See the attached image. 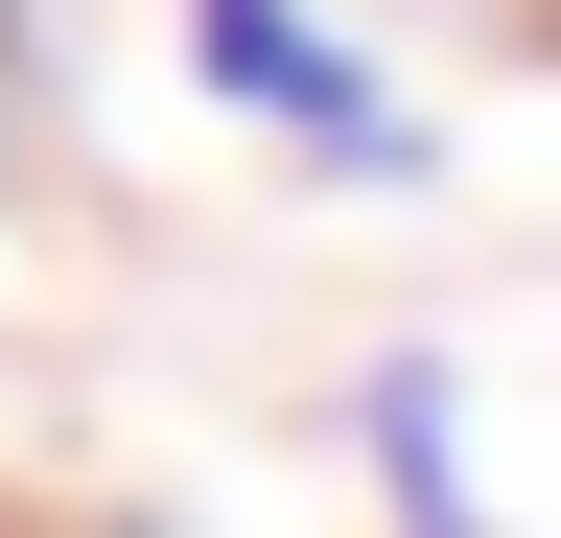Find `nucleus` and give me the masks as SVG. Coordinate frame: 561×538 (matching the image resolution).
Masks as SVG:
<instances>
[{"mask_svg": "<svg viewBox=\"0 0 561 538\" xmlns=\"http://www.w3.org/2000/svg\"><path fill=\"white\" fill-rule=\"evenodd\" d=\"M187 24V71L257 117L280 164H328V187H421V117H398V71L328 24V0H164Z\"/></svg>", "mask_w": 561, "mask_h": 538, "instance_id": "1", "label": "nucleus"}, {"mask_svg": "<svg viewBox=\"0 0 561 538\" xmlns=\"http://www.w3.org/2000/svg\"><path fill=\"white\" fill-rule=\"evenodd\" d=\"M351 445H375V515L398 538H491L468 515V398H445V352H398L375 398H351Z\"/></svg>", "mask_w": 561, "mask_h": 538, "instance_id": "2", "label": "nucleus"}, {"mask_svg": "<svg viewBox=\"0 0 561 538\" xmlns=\"http://www.w3.org/2000/svg\"><path fill=\"white\" fill-rule=\"evenodd\" d=\"M0 538H140V515H0Z\"/></svg>", "mask_w": 561, "mask_h": 538, "instance_id": "3", "label": "nucleus"}]
</instances>
